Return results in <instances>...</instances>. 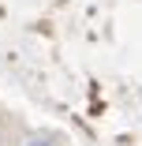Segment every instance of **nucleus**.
<instances>
[{"label": "nucleus", "instance_id": "1", "mask_svg": "<svg viewBox=\"0 0 142 146\" xmlns=\"http://www.w3.org/2000/svg\"><path fill=\"white\" fill-rule=\"evenodd\" d=\"M26 146H52V139H45V135H38V139H30Z\"/></svg>", "mask_w": 142, "mask_h": 146}]
</instances>
